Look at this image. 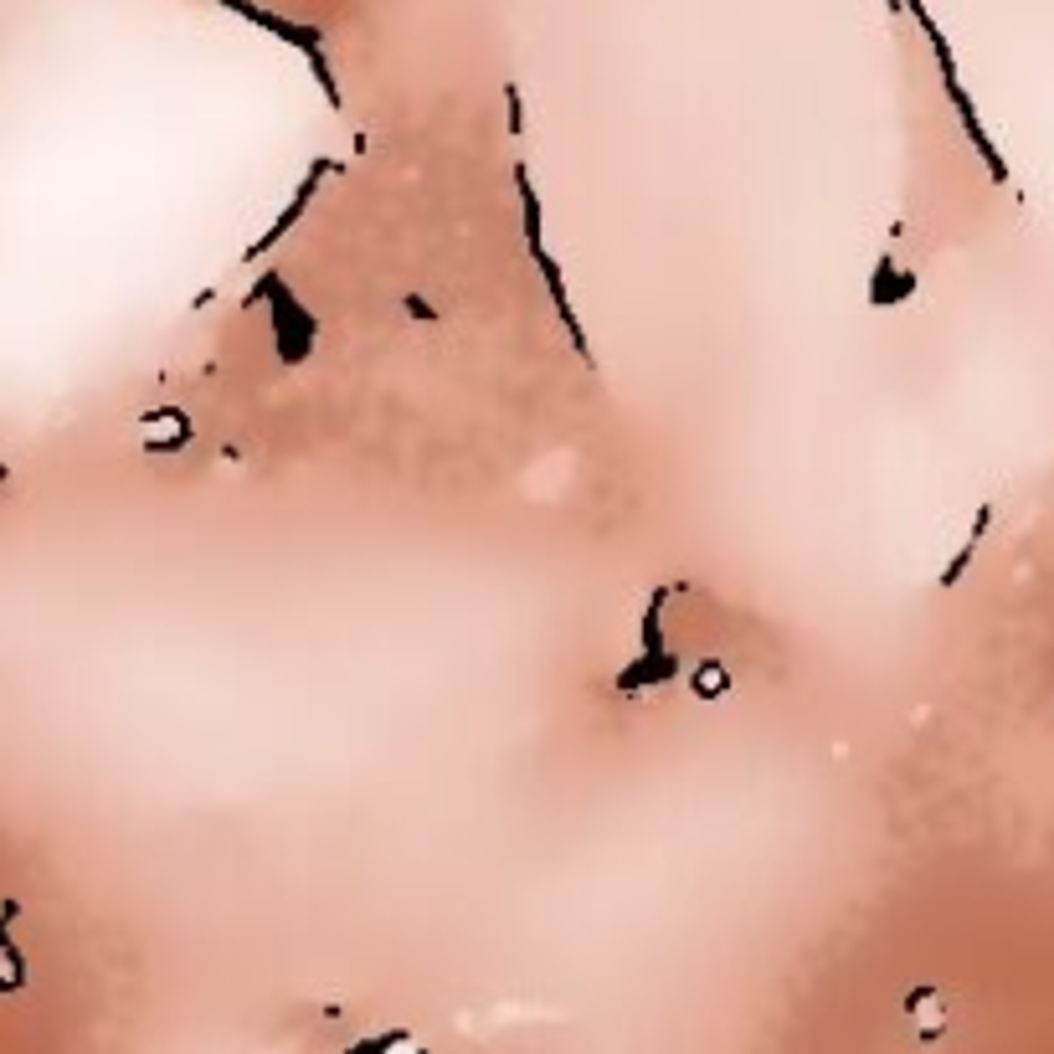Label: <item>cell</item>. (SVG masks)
<instances>
[{
	"label": "cell",
	"instance_id": "1",
	"mask_svg": "<svg viewBox=\"0 0 1054 1054\" xmlns=\"http://www.w3.org/2000/svg\"><path fill=\"white\" fill-rule=\"evenodd\" d=\"M216 6H227L232 16H242V21H252V26H263L268 36H278V42H288L294 52H304V62H309V72H314V83L324 88V98H330V108H345V93H340V83H335V67H330V52H324V31H319V26L288 21V16H278V11H263L258 0H216Z\"/></svg>",
	"mask_w": 1054,
	"mask_h": 1054
},
{
	"label": "cell",
	"instance_id": "2",
	"mask_svg": "<svg viewBox=\"0 0 1054 1054\" xmlns=\"http://www.w3.org/2000/svg\"><path fill=\"white\" fill-rule=\"evenodd\" d=\"M916 21H921L926 42H931V52H936V67H941V88H947V98H952V108H957V119H962V129H967V139H972V150L983 155V165H988V175L998 180V186H1008V165H1003V155H998L993 134L983 129V119H977V103H972V93H967V88H962V78H957V57H952V47H947V36H941V26L931 21V11H921Z\"/></svg>",
	"mask_w": 1054,
	"mask_h": 1054
},
{
	"label": "cell",
	"instance_id": "3",
	"mask_svg": "<svg viewBox=\"0 0 1054 1054\" xmlns=\"http://www.w3.org/2000/svg\"><path fill=\"white\" fill-rule=\"evenodd\" d=\"M530 263L540 268V283H545V294H551V304H556V319H561V330L571 335V345H576V355H581V366H597L587 335H581L576 304H571V294H566V273H561V263L551 258V252H545V242H540V247H530Z\"/></svg>",
	"mask_w": 1054,
	"mask_h": 1054
},
{
	"label": "cell",
	"instance_id": "4",
	"mask_svg": "<svg viewBox=\"0 0 1054 1054\" xmlns=\"http://www.w3.org/2000/svg\"><path fill=\"white\" fill-rule=\"evenodd\" d=\"M324 170H330V165H324V160H314V165H309V175H304V186L294 191V201H288V206H283V211L273 216V227H268V232H263L258 242H252V247H247V258H263V252H268V247H278V242H283V232H288V227H294V222H299V216H304V211H309V201H314V191H319V180H324Z\"/></svg>",
	"mask_w": 1054,
	"mask_h": 1054
},
{
	"label": "cell",
	"instance_id": "5",
	"mask_svg": "<svg viewBox=\"0 0 1054 1054\" xmlns=\"http://www.w3.org/2000/svg\"><path fill=\"white\" fill-rule=\"evenodd\" d=\"M988 520H993V504H983V510H977V520H972V535L962 540V551L952 556V566L941 571V587H957L962 581V571L972 566V556H977V545H983V535H988Z\"/></svg>",
	"mask_w": 1054,
	"mask_h": 1054
},
{
	"label": "cell",
	"instance_id": "6",
	"mask_svg": "<svg viewBox=\"0 0 1054 1054\" xmlns=\"http://www.w3.org/2000/svg\"><path fill=\"white\" fill-rule=\"evenodd\" d=\"M350 1054H422L407 1034H391V1039H376V1044H366V1049H350Z\"/></svg>",
	"mask_w": 1054,
	"mask_h": 1054
}]
</instances>
